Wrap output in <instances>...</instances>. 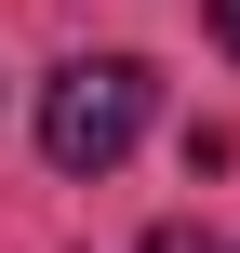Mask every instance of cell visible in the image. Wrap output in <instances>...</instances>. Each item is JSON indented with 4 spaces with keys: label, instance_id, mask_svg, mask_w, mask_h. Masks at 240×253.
Listing matches in <instances>:
<instances>
[{
    "label": "cell",
    "instance_id": "7a4b0ae2",
    "mask_svg": "<svg viewBox=\"0 0 240 253\" xmlns=\"http://www.w3.org/2000/svg\"><path fill=\"white\" fill-rule=\"evenodd\" d=\"M200 13H214V40H227V53H240V0H200Z\"/></svg>",
    "mask_w": 240,
    "mask_h": 253
},
{
    "label": "cell",
    "instance_id": "6da1fadb",
    "mask_svg": "<svg viewBox=\"0 0 240 253\" xmlns=\"http://www.w3.org/2000/svg\"><path fill=\"white\" fill-rule=\"evenodd\" d=\"M160 120V67L147 53H67L40 80V160L53 173H120Z\"/></svg>",
    "mask_w": 240,
    "mask_h": 253
},
{
    "label": "cell",
    "instance_id": "3957f363",
    "mask_svg": "<svg viewBox=\"0 0 240 253\" xmlns=\"http://www.w3.org/2000/svg\"><path fill=\"white\" fill-rule=\"evenodd\" d=\"M147 253H214V240H200V227H160V240H147Z\"/></svg>",
    "mask_w": 240,
    "mask_h": 253
}]
</instances>
